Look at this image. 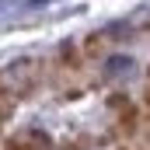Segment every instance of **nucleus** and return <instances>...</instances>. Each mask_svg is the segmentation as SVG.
<instances>
[{"label":"nucleus","mask_w":150,"mask_h":150,"mask_svg":"<svg viewBox=\"0 0 150 150\" xmlns=\"http://www.w3.org/2000/svg\"><path fill=\"white\" fill-rule=\"evenodd\" d=\"M49 136H42V133H21V136H14L7 150H49Z\"/></svg>","instance_id":"nucleus-1"},{"label":"nucleus","mask_w":150,"mask_h":150,"mask_svg":"<svg viewBox=\"0 0 150 150\" xmlns=\"http://www.w3.org/2000/svg\"><path fill=\"white\" fill-rule=\"evenodd\" d=\"M147 77H150V70H147Z\"/></svg>","instance_id":"nucleus-2"}]
</instances>
